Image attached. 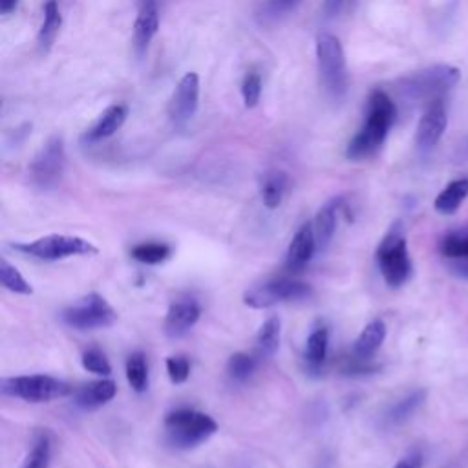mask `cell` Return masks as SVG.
I'll use <instances>...</instances> for the list:
<instances>
[{"label": "cell", "instance_id": "cell-1", "mask_svg": "<svg viewBox=\"0 0 468 468\" xmlns=\"http://www.w3.org/2000/svg\"><path fill=\"white\" fill-rule=\"evenodd\" d=\"M397 118L395 102L383 90L372 92L366 107V119L360 130L348 143V160H366L384 143L393 121Z\"/></svg>", "mask_w": 468, "mask_h": 468}, {"label": "cell", "instance_id": "cell-2", "mask_svg": "<svg viewBox=\"0 0 468 468\" xmlns=\"http://www.w3.org/2000/svg\"><path fill=\"white\" fill-rule=\"evenodd\" d=\"M218 432V423L192 408L172 410L165 418V434L176 448H194Z\"/></svg>", "mask_w": 468, "mask_h": 468}, {"label": "cell", "instance_id": "cell-3", "mask_svg": "<svg viewBox=\"0 0 468 468\" xmlns=\"http://www.w3.org/2000/svg\"><path fill=\"white\" fill-rule=\"evenodd\" d=\"M377 266L390 287H401L411 275V260L401 222H395L377 247Z\"/></svg>", "mask_w": 468, "mask_h": 468}, {"label": "cell", "instance_id": "cell-4", "mask_svg": "<svg viewBox=\"0 0 468 468\" xmlns=\"http://www.w3.org/2000/svg\"><path fill=\"white\" fill-rule=\"evenodd\" d=\"M317 63L321 83L328 95L337 101L342 99L348 88L346 56L340 40L328 31H321L317 35Z\"/></svg>", "mask_w": 468, "mask_h": 468}, {"label": "cell", "instance_id": "cell-5", "mask_svg": "<svg viewBox=\"0 0 468 468\" xmlns=\"http://www.w3.org/2000/svg\"><path fill=\"white\" fill-rule=\"evenodd\" d=\"M13 249L42 262H57L70 256H93L99 252L90 240L68 234H48L28 243H15Z\"/></svg>", "mask_w": 468, "mask_h": 468}, {"label": "cell", "instance_id": "cell-6", "mask_svg": "<svg viewBox=\"0 0 468 468\" xmlns=\"http://www.w3.org/2000/svg\"><path fill=\"white\" fill-rule=\"evenodd\" d=\"M0 390L8 397L22 399L26 402H49L74 393V388L68 383L44 374L4 379Z\"/></svg>", "mask_w": 468, "mask_h": 468}, {"label": "cell", "instance_id": "cell-7", "mask_svg": "<svg viewBox=\"0 0 468 468\" xmlns=\"http://www.w3.org/2000/svg\"><path fill=\"white\" fill-rule=\"evenodd\" d=\"M63 322L77 331L110 328L118 322V311L99 293H90L65 309Z\"/></svg>", "mask_w": 468, "mask_h": 468}, {"label": "cell", "instance_id": "cell-8", "mask_svg": "<svg viewBox=\"0 0 468 468\" xmlns=\"http://www.w3.org/2000/svg\"><path fill=\"white\" fill-rule=\"evenodd\" d=\"M461 79V72L448 65H437L421 72H415L401 81L402 92L411 99H434L450 88H454Z\"/></svg>", "mask_w": 468, "mask_h": 468}, {"label": "cell", "instance_id": "cell-9", "mask_svg": "<svg viewBox=\"0 0 468 468\" xmlns=\"http://www.w3.org/2000/svg\"><path fill=\"white\" fill-rule=\"evenodd\" d=\"M311 295V286L291 278H273L249 289L243 295V304L252 309H268L282 302L302 300Z\"/></svg>", "mask_w": 468, "mask_h": 468}, {"label": "cell", "instance_id": "cell-10", "mask_svg": "<svg viewBox=\"0 0 468 468\" xmlns=\"http://www.w3.org/2000/svg\"><path fill=\"white\" fill-rule=\"evenodd\" d=\"M65 165H66L65 141L63 137L56 136L51 137L35 155V160L30 165V178L35 187L42 190H49L57 187V183L61 181Z\"/></svg>", "mask_w": 468, "mask_h": 468}, {"label": "cell", "instance_id": "cell-11", "mask_svg": "<svg viewBox=\"0 0 468 468\" xmlns=\"http://www.w3.org/2000/svg\"><path fill=\"white\" fill-rule=\"evenodd\" d=\"M198 101H199V77L198 74L189 72L180 79L169 101L171 121L178 127L187 125L198 112Z\"/></svg>", "mask_w": 468, "mask_h": 468}, {"label": "cell", "instance_id": "cell-12", "mask_svg": "<svg viewBox=\"0 0 468 468\" xmlns=\"http://www.w3.org/2000/svg\"><path fill=\"white\" fill-rule=\"evenodd\" d=\"M319 245H317V236H315V227L313 224H304L293 236L287 254H286V268L287 271L298 273L302 271L309 262L311 258L315 256Z\"/></svg>", "mask_w": 468, "mask_h": 468}, {"label": "cell", "instance_id": "cell-13", "mask_svg": "<svg viewBox=\"0 0 468 468\" xmlns=\"http://www.w3.org/2000/svg\"><path fill=\"white\" fill-rule=\"evenodd\" d=\"M201 317V307L194 298H181L171 304L165 317V333L172 339L185 335Z\"/></svg>", "mask_w": 468, "mask_h": 468}, {"label": "cell", "instance_id": "cell-14", "mask_svg": "<svg viewBox=\"0 0 468 468\" xmlns=\"http://www.w3.org/2000/svg\"><path fill=\"white\" fill-rule=\"evenodd\" d=\"M446 125H448V118H446L445 105L441 101H434L418 125L415 141H418V145L423 150L436 146L439 143V139L443 137Z\"/></svg>", "mask_w": 468, "mask_h": 468}, {"label": "cell", "instance_id": "cell-15", "mask_svg": "<svg viewBox=\"0 0 468 468\" xmlns=\"http://www.w3.org/2000/svg\"><path fill=\"white\" fill-rule=\"evenodd\" d=\"M160 28V12L155 0H145L134 24V48L139 56L148 49Z\"/></svg>", "mask_w": 468, "mask_h": 468}, {"label": "cell", "instance_id": "cell-16", "mask_svg": "<svg viewBox=\"0 0 468 468\" xmlns=\"http://www.w3.org/2000/svg\"><path fill=\"white\" fill-rule=\"evenodd\" d=\"M118 393V384L112 379H101L84 384L74 393V402L83 410H93L110 402Z\"/></svg>", "mask_w": 468, "mask_h": 468}, {"label": "cell", "instance_id": "cell-17", "mask_svg": "<svg viewBox=\"0 0 468 468\" xmlns=\"http://www.w3.org/2000/svg\"><path fill=\"white\" fill-rule=\"evenodd\" d=\"M127 114H128V110H127L125 105L109 107L105 112L99 116L97 123L86 132L84 141L97 143V141H102V139L114 136L123 127V123L127 119Z\"/></svg>", "mask_w": 468, "mask_h": 468}, {"label": "cell", "instance_id": "cell-18", "mask_svg": "<svg viewBox=\"0 0 468 468\" xmlns=\"http://www.w3.org/2000/svg\"><path fill=\"white\" fill-rule=\"evenodd\" d=\"M384 339H386V324L379 319L372 321L357 337L355 346H353V355L358 357V358L368 360L370 357H374L379 351Z\"/></svg>", "mask_w": 468, "mask_h": 468}, {"label": "cell", "instance_id": "cell-19", "mask_svg": "<svg viewBox=\"0 0 468 468\" xmlns=\"http://www.w3.org/2000/svg\"><path fill=\"white\" fill-rule=\"evenodd\" d=\"M289 187V176L284 171H269L260 181V196L269 211L278 209Z\"/></svg>", "mask_w": 468, "mask_h": 468}, {"label": "cell", "instance_id": "cell-20", "mask_svg": "<svg viewBox=\"0 0 468 468\" xmlns=\"http://www.w3.org/2000/svg\"><path fill=\"white\" fill-rule=\"evenodd\" d=\"M61 26H63V15H61L57 0H48V3L44 4V21H42V26H40L39 37H37L39 48H40V51H44V54L46 51H49L51 46H54V42L61 31Z\"/></svg>", "mask_w": 468, "mask_h": 468}, {"label": "cell", "instance_id": "cell-21", "mask_svg": "<svg viewBox=\"0 0 468 468\" xmlns=\"http://www.w3.org/2000/svg\"><path fill=\"white\" fill-rule=\"evenodd\" d=\"M342 205V198H333L330 199L322 209L319 211L315 218V236H317V245L319 249H326L335 234L337 229V215Z\"/></svg>", "mask_w": 468, "mask_h": 468}, {"label": "cell", "instance_id": "cell-22", "mask_svg": "<svg viewBox=\"0 0 468 468\" xmlns=\"http://www.w3.org/2000/svg\"><path fill=\"white\" fill-rule=\"evenodd\" d=\"M468 198V178L448 183L434 201L436 211L441 215H454Z\"/></svg>", "mask_w": 468, "mask_h": 468}, {"label": "cell", "instance_id": "cell-23", "mask_svg": "<svg viewBox=\"0 0 468 468\" xmlns=\"http://www.w3.org/2000/svg\"><path fill=\"white\" fill-rule=\"evenodd\" d=\"M328 348H330V331L326 326L315 328L309 333L305 340V349H304V358L311 368H321L326 357H328Z\"/></svg>", "mask_w": 468, "mask_h": 468}, {"label": "cell", "instance_id": "cell-24", "mask_svg": "<svg viewBox=\"0 0 468 468\" xmlns=\"http://www.w3.org/2000/svg\"><path fill=\"white\" fill-rule=\"evenodd\" d=\"M280 337H282V321H280V317L273 315L258 330L256 344H258L260 355H264V357L275 355L277 349L280 348Z\"/></svg>", "mask_w": 468, "mask_h": 468}, {"label": "cell", "instance_id": "cell-25", "mask_svg": "<svg viewBox=\"0 0 468 468\" xmlns=\"http://www.w3.org/2000/svg\"><path fill=\"white\" fill-rule=\"evenodd\" d=\"M132 258L137 260L141 264L146 266H158L167 262V260L172 256V247L167 243H158V242H146V243H139L136 247H132L130 251Z\"/></svg>", "mask_w": 468, "mask_h": 468}, {"label": "cell", "instance_id": "cell-26", "mask_svg": "<svg viewBox=\"0 0 468 468\" xmlns=\"http://www.w3.org/2000/svg\"><path fill=\"white\" fill-rule=\"evenodd\" d=\"M51 463V436L44 430L39 432L30 454L26 455L21 468H49Z\"/></svg>", "mask_w": 468, "mask_h": 468}, {"label": "cell", "instance_id": "cell-27", "mask_svg": "<svg viewBox=\"0 0 468 468\" xmlns=\"http://www.w3.org/2000/svg\"><path fill=\"white\" fill-rule=\"evenodd\" d=\"M127 381L136 393H143L148 388V366L146 357L136 351L127 360Z\"/></svg>", "mask_w": 468, "mask_h": 468}, {"label": "cell", "instance_id": "cell-28", "mask_svg": "<svg viewBox=\"0 0 468 468\" xmlns=\"http://www.w3.org/2000/svg\"><path fill=\"white\" fill-rule=\"evenodd\" d=\"M0 282H3L4 289L15 293V295H33L31 284L21 275V271L12 266L6 258L0 260Z\"/></svg>", "mask_w": 468, "mask_h": 468}, {"label": "cell", "instance_id": "cell-29", "mask_svg": "<svg viewBox=\"0 0 468 468\" xmlns=\"http://www.w3.org/2000/svg\"><path fill=\"white\" fill-rule=\"evenodd\" d=\"M441 254L450 260H468V229L448 233L441 240Z\"/></svg>", "mask_w": 468, "mask_h": 468}, {"label": "cell", "instance_id": "cell-30", "mask_svg": "<svg viewBox=\"0 0 468 468\" xmlns=\"http://www.w3.org/2000/svg\"><path fill=\"white\" fill-rule=\"evenodd\" d=\"M427 399V390H415L411 392L408 397H404L402 401H399L392 410H390V415L388 419L395 425L406 421L410 415H413V411L418 410Z\"/></svg>", "mask_w": 468, "mask_h": 468}, {"label": "cell", "instance_id": "cell-31", "mask_svg": "<svg viewBox=\"0 0 468 468\" xmlns=\"http://www.w3.org/2000/svg\"><path fill=\"white\" fill-rule=\"evenodd\" d=\"M256 370V358L249 353H234L227 362V374L233 381L243 383L247 381Z\"/></svg>", "mask_w": 468, "mask_h": 468}, {"label": "cell", "instance_id": "cell-32", "mask_svg": "<svg viewBox=\"0 0 468 468\" xmlns=\"http://www.w3.org/2000/svg\"><path fill=\"white\" fill-rule=\"evenodd\" d=\"M81 364L86 372L101 375V377H109L112 374V366H110L107 355L102 353L99 348L86 349L81 357Z\"/></svg>", "mask_w": 468, "mask_h": 468}, {"label": "cell", "instance_id": "cell-33", "mask_svg": "<svg viewBox=\"0 0 468 468\" xmlns=\"http://www.w3.org/2000/svg\"><path fill=\"white\" fill-rule=\"evenodd\" d=\"M262 95V79L256 72H249L242 83V97L247 109H254Z\"/></svg>", "mask_w": 468, "mask_h": 468}, {"label": "cell", "instance_id": "cell-34", "mask_svg": "<svg viewBox=\"0 0 468 468\" xmlns=\"http://www.w3.org/2000/svg\"><path fill=\"white\" fill-rule=\"evenodd\" d=\"M165 366H167L169 379L174 384H183L190 375V362L185 357H169Z\"/></svg>", "mask_w": 468, "mask_h": 468}, {"label": "cell", "instance_id": "cell-35", "mask_svg": "<svg viewBox=\"0 0 468 468\" xmlns=\"http://www.w3.org/2000/svg\"><path fill=\"white\" fill-rule=\"evenodd\" d=\"M300 3H302V0H269V3L266 4V12H268L271 17H277V15L287 13L289 10H293L295 6H298Z\"/></svg>", "mask_w": 468, "mask_h": 468}, {"label": "cell", "instance_id": "cell-36", "mask_svg": "<svg viewBox=\"0 0 468 468\" xmlns=\"http://www.w3.org/2000/svg\"><path fill=\"white\" fill-rule=\"evenodd\" d=\"M393 468H423V455L419 452H411L402 457Z\"/></svg>", "mask_w": 468, "mask_h": 468}, {"label": "cell", "instance_id": "cell-37", "mask_svg": "<svg viewBox=\"0 0 468 468\" xmlns=\"http://www.w3.org/2000/svg\"><path fill=\"white\" fill-rule=\"evenodd\" d=\"M346 0H324V15L326 17H335L340 13L342 6H344Z\"/></svg>", "mask_w": 468, "mask_h": 468}, {"label": "cell", "instance_id": "cell-38", "mask_svg": "<svg viewBox=\"0 0 468 468\" xmlns=\"http://www.w3.org/2000/svg\"><path fill=\"white\" fill-rule=\"evenodd\" d=\"M21 0H0V13L3 15H10L12 12L17 10Z\"/></svg>", "mask_w": 468, "mask_h": 468}]
</instances>
